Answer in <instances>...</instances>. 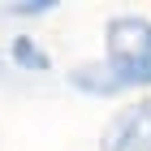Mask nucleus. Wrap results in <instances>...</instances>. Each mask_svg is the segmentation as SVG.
Wrapping results in <instances>:
<instances>
[{
  "label": "nucleus",
  "mask_w": 151,
  "mask_h": 151,
  "mask_svg": "<svg viewBox=\"0 0 151 151\" xmlns=\"http://www.w3.org/2000/svg\"><path fill=\"white\" fill-rule=\"evenodd\" d=\"M104 151H151V99L112 116L104 129Z\"/></svg>",
  "instance_id": "nucleus-1"
},
{
  "label": "nucleus",
  "mask_w": 151,
  "mask_h": 151,
  "mask_svg": "<svg viewBox=\"0 0 151 151\" xmlns=\"http://www.w3.org/2000/svg\"><path fill=\"white\" fill-rule=\"evenodd\" d=\"M13 56H17V65H26V69H47V52L43 47H35L30 39H13Z\"/></svg>",
  "instance_id": "nucleus-2"
}]
</instances>
